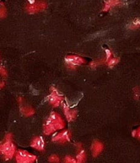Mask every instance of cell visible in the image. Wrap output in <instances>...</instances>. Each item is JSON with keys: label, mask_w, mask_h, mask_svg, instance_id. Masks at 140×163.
I'll return each instance as SVG.
<instances>
[{"label": "cell", "mask_w": 140, "mask_h": 163, "mask_svg": "<svg viewBox=\"0 0 140 163\" xmlns=\"http://www.w3.org/2000/svg\"><path fill=\"white\" fill-rule=\"evenodd\" d=\"M65 123L62 117L57 112H53L44 125L43 132L45 134L49 135L56 130L63 129Z\"/></svg>", "instance_id": "obj_1"}, {"label": "cell", "mask_w": 140, "mask_h": 163, "mask_svg": "<svg viewBox=\"0 0 140 163\" xmlns=\"http://www.w3.org/2000/svg\"><path fill=\"white\" fill-rule=\"evenodd\" d=\"M2 155L6 159H12L15 154L16 148L12 141V134L9 133L5 136V141L0 146Z\"/></svg>", "instance_id": "obj_2"}, {"label": "cell", "mask_w": 140, "mask_h": 163, "mask_svg": "<svg viewBox=\"0 0 140 163\" xmlns=\"http://www.w3.org/2000/svg\"><path fill=\"white\" fill-rule=\"evenodd\" d=\"M36 159V156L31 154L27 151L19 149L16 154L17 163H34Z\"/></svg>", "instance_id": "obj_3"}, {"label": "cell", "mask_w": 140, "mask_h": 163, "mask_svg": "<svg viewBox=\"0 0 140 163\" xmlns=\"http://www.w3.org/2000/svg\"><path fill=\"white\" fill-rule=\"evenodd\" d=\"M70 133L68 130H64L63 132L58 133L52 139L53 141H57L61 143H65L70 141Z\"/></svg>", "instance_id": "obj_4"}, {"label": "cell", "mask_w": 140, "mask_h": 163, "mask_svg": "<svg viewBox=\"0 0 140 163\" xmlns=\"http://www.w3.org/2000/svg\"><path fill=\"white\" fill-rule=\"evenodd\" d=\"M45 143L41 136H36L31 141V147L38 151H44Z\"/></svg>", "instance_id": "obj_5"}, {"label": "cell", "mask_w": 140, "mask_h": 163, "mask_svg": "<svg viewBox=\"0 0 140 163\" xmlns=\"http://www.w3.org/2000/svg\"><path fill=\"white\" fill-rule=\"evenodd\" d=\"M62 100V97L58 94L55 89L53 90L49 96V102L51 105L54 107H57L60 105Z\"/></svg>", "instance_id": "obj_6"}, {"label": "cell", "mask_w": 140, "mask_h": 163, "mask_svg": "<svg viewBox=\"0 0 140 163\" xmlns=\"http://www.w3.org/2000/svg\"><path fill=\"white\" fill-rule=\"evenodd\" d=\"M103 149H104V145L101 142L99 141H94L92 145V156L94 157H96V156H99L100 153L102 152Z\"/></svg>", "instance_id": "obj_7"}, {"label": "cell", "mask_w": 140, "mask_h": 163, "mask_svg": "<svg viewBox=\"0 0 140 163\" xmlns=\"http://www.w3.org/2000/svg\"><path fill=\"white\" fill-rule=\"evenodd\" d=\"M66 61L67 64H70V66H72V65H78L83 63L84 60L83 58H80L79 56H67V58H66Z\"/></svg>", "instance_id": "obj_8"}, {"label": "cell", "mask_w": 140, "mask_h": 163, "mask_svg": "<svg viewBox=\"0 0 140 163\" xmlns=\"http://www.w3.org/2000/svg\"><path fill=\"white\" fill-rule=\"evenodd\" d=\"M64 111L65 115L66 117V119L69 121H73L77 117V111L76 110H71L66 106H64Z\"/></svg>", "instance_id": "obj_9"}, {"label": "cell", "mask_w": 140, "mask_h": 163, "mask_svg": "<svg viewBox=\"0 0 140 163\" xmlns=\"http://www.w3.org/2000/svg\"><path fill=\"white\" fill-rule=\"evenodd\" d=\"M120 4V0H107L105 2V7H104L103 11H107L110 9L112 6H114Z\"/></svg>", "instance_id": "obj_10"}, {"label": "cell", "mask_w": 140, "mask_h": 163, "mask_svg": "<svg viewBox=\"0 0 140 163\" xmlns=\"http://www.w3.org/2000/svg\"><path fill=\"white\" fill-rule=\"evenodd\" d=\"M21 112L26 117H30L34 114V110L30 106H23L21 108Z\"/></svg>", "instance_id": "obj_11"}, {"label": "cell", "mask_w": 140, "mask_h": 163, "mask_svg": "<svg viewBox=\"0 0 140 163\" xmlns=\"http://www.w3.org/2000/svg\"><path fill=\"white\" fill-rule=\"evenodd\" d=\"M78 154L77 156V163H84L86 161V154H85V152H84L82 149H81V150L78 151Z\"/></svg>", "instance_id": "obj_12"}, {"label": "cell", "mask_w": 140, "mask_h": 163, "mask_svg": "<svg viewBox=\"0 0 140 163\" xmlns=\"http://www.w3.org/2000/svg\"><path fill=\"white\" fill-rule=\"evenodd\" d=\"M129 28L132 30H135V29L140 28V18H137L134 21H133L131 24H130Z\"/></svg>", "instance_id": "obj_13"}, {"label": "cell", "mask_w": 140, "mask_h": 163, "mask_svg": "<svg viewBox=\"0 0 140 163\" xmlns=\"http://www.w3.org/2000/svg\"><path fill=\"white\" fill-rule=\"evenodd\" d=\"M49 161L51 163H59L60 162V160L57 155L53 154L49 157Z\"/></svg>", "instance_id": "obj_14"}, {"label": "cell", "mask_w": 140, "mask_h": 163, "mask_svg": "<svg viewBox=\"0 0 140 163\" xmlns=\"http://www.w3.org/2000/svg\"><path fill=\"white\" fill-rule=\"evenodd\" d=\"M64 163H77V161L72 156H66L64 159Z\"/></svg>", "instance_id": "obj_15"}, {"label": "cell", "mask_w": 140, "mask_h": 163, "mask_svg": "<svg viewBox=\"0 0 140 163\" xmlns=\"http://www.w3.org/2000/svg\"><path fill=\"white\" fill-rule=\"evenodd\" d=\"M118 58H112V59H111L109 61V66L110 67H112V66H113V65H115L116 64L118 63Z\"/></svg>", "instance_id": "obj_16"}, {"label": "cell", "mask_w": 140, "mask_h": 163, "mask_svg": "<svg viewBox=\"0 0 140 163\" xmlns=\"http://www.w3.org/2000/svg\"><path fill=\"white\" fill-rule=\"evenodd\" d=\"M133 136L138 138L140 140V127H139V128L136 130H134V131H133Z\"/></svg>", "instance_id": "obj_17"}, {"label": "cell", "mask_w": 140, "mask_h": 163, "mask_svg": "<svg viewBox=\"0 0 140 163\" xmlns=\"http://www.w3.org/2000/svg\"><path fill=\"white\" fill-rule=\"evenodd\" d=\"M140 95V90L138 87H136L134 89V97L136 99H138Z\"/></svg>", "instance_id": "obj_18"}, {"label": "cell", "mask_w": 140, "mask_h": 163, "mask_svg": "<svg viewBox=\"0 0 140 163\" xmlns=\"http://www.w3.org/2000/svg\"><path fill=\"white\" fill-rule=\"evenodd\" d=\"M82 144H81V143H77V144H76V147H77V150L78 151H79L81 150V149H82L83 148H82Z\"/></svg>", "instance_id": "obj_19"}, {"label": "cell", "mask_w": 140, "mask_h": 163, "mask_svg": "<svg viewBox=\"0 0 140 163\" xmlns=\"http://www.w3.org/2000/svg\"><path fill=\"white\" fill-rule=\"evenodd\" d=\"M106 54H107V60H108L111 56H112V54H111V51L109 50H106Z\"/></svg>", "instance_id": "obj_20"}]
</instances>
